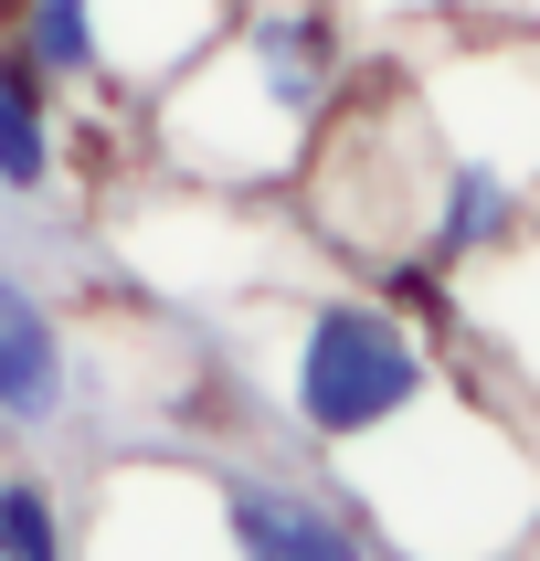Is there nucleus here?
<instances>
[{
    "instance_id": "obj_6",
    "label": "nucleus",
    "mask_w": 540,
    "mask_h": 561,
    "mask_svg": "<svg viewBox=\"0 0 540 561\" xmlns=\"http://www.w3.org/2000/svg\"><path fill=\"white\" fill-rule=\"evenodd\" d=\"M32 54H43V64H85V54H95V43H85V0H43Z\"/></svg>"
},
{
    "instance_id": "obj_3",
    "label": "nucleus",
    "mask_w": 540,
    "mask_h": 561,
    "mask_svg": "<svg viewBox=\"0 0 540 561\" xmlns=\"http://www.w3.org/2000/svg\"><path fill=\"white\" fill-rule=\"evenodd\" d=\"M0 413H54V329L0 276Z\"/></svg>"
},
{
    "instance_id": "obj_2",
    "label": "nucleus",
    "mask_w": 540,
    "mask_h": 561,
    "mask_svg": "<svg viewBox=\"0 0 540 561\" xmlns=\"http://www.w3.org/2000/svg\"><path fill=\"white\" fill-rule=\"evenodd\" d=\"M233 540H244L254 561H360L340 519H318V508H297V499H265V488H233Z\"/></svg>"
},
{
    "instance_id": "obj_5",
    "label": "nucleus",
    "mask_w": 540,
    "mask_h": 561,
    "mask_svg": "<svg viewBox=\"0 0 540 561\" xmlns=\"http://www.w3.org/2000/svg\"><path fill=\"white\" fill-rule=\"evenodd\" d=\"M0 561H54V508L32 499V488L0 499Z\"/></svg>"
},
{
    "instance_id": "obj_4",
    "label": "nucleus",
    "mask_w": 540,
    "mask_h": 561,
    "mask_svg": "<svg viewBox=\"0 0 540 561\" xmlns=\"http://www.w3.org/2000/svg\"><path fill=\"white\" fill-rule=\"evenodd\" d=\"M0 181H43V106H32L22 64H0Z\"/></svg>"
},
{
    "instance_id": "obj_7",
    "label": "nucleus",
    "mask_w": 540,
    "mask_h": 561,
    "mask_svg": "<svg viewBox=\"0 0 540 561\" xmlns=\"http://www.w3.org/2000/svg\"><path fill=\"white\" fill-rule=\"evenodd\" d=\"M498 202H508V191L487 181V170H467V181H456V213H445V233H456V244H467V233H487V222H498Z\"/></svg>"
},
{
    "instance_id": "obj_1",
    "label": "nucleus",
    "mask_w": 540,
    "mask_h": 561,
    "mask_svg": "<svg viewBox=\"0 0 540 561\" xmlns=\"http://www.w3.org/2000/svg\"><path fill=\"white\" fill-rule=\"evenodd\" d=\"M413 350L381 329V318L360 308H329L308 329V371H297V413H308L318 435H360V424H381V413L413 403Z\"/></svg>"
}]
</instances>
